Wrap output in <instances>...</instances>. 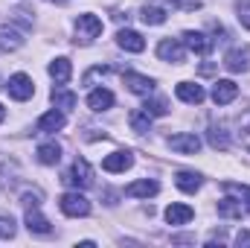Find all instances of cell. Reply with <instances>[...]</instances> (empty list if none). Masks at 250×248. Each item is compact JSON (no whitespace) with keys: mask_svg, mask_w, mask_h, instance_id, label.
<instances>
[{"mask_svg":"<svg viewBox=\"0 0 250 248\" xmlns=\"http://www.w3.org/2000/svg\"><path fill=\"white\" fill-rule=\"evenodd\" d=\"M108 70H111V67H93V70H90V73H84V79H82V82H84V85H90V82H93V79H96V76H105V73H108Z\"/></svg>","mask_w":250,"mask_h":248,"instance_id":"d6a6232c","label":"cell"},{"mask_svg":"<svg viewBox=\"0 0 250 248\" xmlns=\"http://www.w3.org/2000/svg\"><path fill=\"white\" fill-rule=\"evenodd\" d=\"M239 21L250 29V3H239Z\"/></svg>","mask_w":250,"mask_h":248,"instance_id":"836d02e7","label":"cell"},{"mask_svg":"<svg viewBox=\"0 0 250 248\" xmlns=\"http://www.w3.org/2000/svg\"><path fill=\"white\" fill-rule=\"evenodd\" d=\"M23 207H26V228H29V234L47 237V234L53 231V225L41 216V210H38V196L26 193V196H23Z\"/></svg>","mask_w":250,"mask_h":248,"instance_id":"6da1fadb","label":"cell"},{"mask_svg":"<svg viewBox=\"0 0 250 248\" xmlns=\"http://www.w3.org/2000/svg\"><path fill=\"white\" fill-rule=\"evenodd\" d=\"M3 120H6V108L0 105V123H3Z\"/></svg>","mask_w":250,"mask_h":248,"instance_id":"d590c367","label":"cell"},{"mask_svg":"<svg viewBox=\"0 0 250 248\" xmlns=\"http://www.w3.org/2000/svg\"><path fill=\"white\" fill-rule=\"evenodd\" d=\"M157 193H160V184L151 178H143V181H134V184L125 187V196H131V198H151Z\"/></svg>","mask_w":250,"mask_h":248,"instance_id":"2e32d148","label":"cell"},{"mask_svg":"<svg viewBox=\"0 0 250 248\" xmlns=\"http://www.w3.org/2000/svg\"><path fill=\"white\" fill-rule=\"evenodd\" d=\"M224 67L230 73H245L250 67V50L248 47H233L227 56H224Z\"/></svg>","mask_w":250,"mask_h":248,"instance_id":"30bf717a","label":"cell"},{"mask_svg":"<svg viewBox=\"0 0 250 248\" xmlns=\"http://www.w3.org/2000/svg\"><path fill=\"white\" fill-rule=\"evenodd\" d=\"M12 237H15V219L0 216V240H12Z\"/></svg>","mask_w":250,"mask_h":248,"instance_id":"4dcf8cb0","label":"cell"},{"mask_svg":"<svg viewBox=\"0 0 250 248\" xmlns=\"http://www.w3.org/2000/svg\"><path fill=\"white\" fill-rule=\"evenodd\" d=\"M123 82L128 85L131 94H140V97H148V94L154 91V79H148V76H143V73H134V70H125Z\"/></svg>","mask_w":250,"mask_h":248,"instance_id":"52a82bcc","label":"cell"},{"mask_svg":"<svg viewBox=\"0 0 250 248\" xmlns=\"http://www.w3.org/2000/svg\"><path fill=\"white\" fill-rule=\"evenodd\" d=\"M192 216H195V210L189 204H169L166 207V222L169 225H187V222H192Z\"/></svg>","mask_w":250,"mask_h":248,"instance_id":"e0dca14e","label":"cell"},{"mask_svg":"<svg viewBox=\"0 0 250 248\" xmlns=\"http://www.w3.org/2000/svg\"><path fill=\"white\" fill-rule=\"evenodd\" d=\"M175 184H178V190H184V193H198L204 181H201V175H198V173L181 170V173H175Z\"/></svg>","mask_w":250,"mask_h":248,"instance_id":"d6986e66","label":"cell"},{"mask_svg":"<svg viewBox=\"0 0 250 248\" xmlns=\"http://www.w3.org/2000/svg\"><path fill=\"white\" fill-rule=\"evenodd\" d=\"M64 184L76 187V190L90 187V184H93V170H90V164H87L84 158H76V161H73V167L64 173Z\"/></svg>","mask_w":250,"mask_h":248,"instance_id":"3957f363","label":"cell"},{"mask_svg":"<svg viewBox=\"0 0 250 248\" xmlns=\"http://www.w3.org/2000/svg\"><path fill=\"white\" fill-rule=\"evenodd\" d=\"M181 41H184V47L192 50L195 56H207V53H209V47H212V41H209L204 32H195V29H187Z\"/></svg>","mask_w":250,"mask_h":248,"instance_id":"8fae6325","label":"cell"},{"mask_svg":"<svg viewBox=\"0 0 250 248\" xmlns=\"http://www.w3.org/2000/svg\"><path fill=\"white\" fill-rule=\"evenodd\" d=\"M64 128V111H47V114H41L38 117V131H44V134H50V131H59Z\"/></svg>","mask_w":250,"mask_h":248,"instance_id":"ac0fdd59","label":"cell"},{"mask_svg":"<svg viewBox=\"0 0 250 248\" xmlns=\"http://www.w3.org/2000/svg\"><path fill=\"white\" fill-rule=\"evenodd\" d=\"M236 243H239V246H250V234L248 231H242V234L236 237Z\"/></svg>","mask_w":250,"mask_h":248,"instance_id":"e575fe53","label":"cell"},{"mask_svg":"<svg viewBox=\"0 0 250 248\" xmlns=\"http://www.w3.org/2000/svg\"><path fill=\"white\" fill-rule=\"evenodd\" d=\"M111 105H114V94H111L108 88H96V91L87 94V108H90V111L102 114V111H108Z\"/></svg>","mask_w":250,"mask_h":248,"instance_id":"9a60e30c","label":"cell"},{"mask_svg":"<svg viewBox=\"0 0 250 248\" xmlns=\"http://www.w3.org/2000/svg\"><path fill=\"white\" fill-rule=\"evenodd\" d=\"M38 161H41L44 167H56V164L62 161V146H59V143H41V146H38Z\"/></svg>","mask_w":250,"mask_h":248,"instance_id":"44dd1931","label":"cell"},{"mask_svg":"<svg viewBox=\"0 0 250 248\" xmlns=\"http://www.w3.org/2000/svg\"><path fill=\"white\" fill-rule=\"evenodd\" d=\"M242 213H245V204L239 201V198H221L218 201V216H224V219H242Z\"/></svg>","mask_w":250,"mask_h":248,"instance_id":"7402d4cb","label":"cell"},{"mask_svg":"<svg viewBox=\"0 0 250 248\" xmlns=\"http://www.w3.org/2000/svg\"><path fill=\"white\" fill-rule=\"evenodd\" d=\"M50 76L59 82V85H64V82H70V76H73V64H70V59H53L50 62Z\"/></svg>","mask_w":250,"mask_h":248,"instance_id":"ffe728a7","label":"cell"},{"mask_svg":"<svg viewBox=\"0 0 250 248\" xmlns=\"http://www.w3.org/2000/svg\"><path fill=\"white\" fill-rule=\"evenodd\" d=\"M157 56H160L163 62L184 64L187 62V47H184V41H178V38H163V41L157 44Z\"/></svg>","mask_w":250,"mask_h":248,"instance_id":"8992f818","label":"cell"},{"mask_svg":"<svg viewBox=\"0 0 250 248\" xmlns=\"http://www.w3.org/2000/svg\"><path fill=\"white\" fill-rule=\"evenodd\" d=\"M50 99H53V102H56V108H62V111L76 108V94H73V91H67V88H62V85H56V88H53Z\"/></svg>","mask_w":250,"mask_h":248,"instance_id":"603a6c76","label":"cell"},{"mask_svg":"<svg viewBox=\"0 0 250 248\" xmlns=\"http://www.w3.org/2000/svg\"><path fill=\"white\" fill-rule=\"evenodd\" d=\"M6 91H9L12 99L26 102V99L35 94V82H32L26 73H15V76H9V82H6Z\"/></svg>","mask_w":250,"mask_h":248,"instance_id":"5b68a950","label":"cell"},{"mask_svg":"<svg viewBox=\"0 0 250 248\" xmlns=\"http://www.w3.org/2000/svg\"><path fill=\"white\" fill-rule=\"evenodd\" d=\"M131 164H134V155H131L128 149H117V152H111V155L102 161V170H105V173H125Z\"/></svg>","mask_w":250,"mask_h":248,"instance_id":"9c48e42d","label":"cell"},{"mask_svg":"<svg viewBox=\"0 0 250 248\" xmlns=\"http://www.w3.org/2000/svg\"><path fill=\"white\" fill-rule=\"evenodd\" d=\"M172 6H178L184 12H192V9H201V0H172Z\"/></svg>","mask_w":250,"mask_h":248,"instance_id":"1f68e13d","label":"cell"},{"mask_svg":"<svg viewBox=\"0 0 250 248\" xmlns=\"http://www.w3.org/2000/svg\"><path fill=\"white\" fill-rule=\"evenodd\" d=\"M209 143L215 146V149H227L230 146V140H227V134H224V128H209Z\"/></svg>","mask_w":250,"mask_h":248,"instance_id":"f1b7e54d","label":"cell"},{"mask_svg":"<svg viewBox=\"0 0 250 248\" xmlns=\"http://www.w3.org/2000/svg\"><path fill=\"white\" fill-rule=\"evenodd\" d=\"M239 137H242V143L250 149V111H245L239 117Z\"/></svg>","mask_w":250,"mask_h":248,"instance_id":"f546056e","label":"cell"},{"mask_svg":"<svg viewBox=\"0 0 250 248\" xmlns=\"http://www.w3.org/2000/svg\"><path fill=\"white\" fill-rule=\"evenodd\" d=\"M175 94H178V99L181 102H189V105H201L204 102V88L201 85H195V82H178L175 85Z\"/></svg>","mask_w":250,"mask_h":248,"instance_id":"7c38bea8","label":"cell"},{"mask_svg":"<svg viewBox=\"0 0 250 248\" xmlns=\"http://www.w3.org/2000/svg\"><path fill=\"white\" fill-rule=\"evenodd\" d=\"M143 111H146L148 117H166V114H169V108H166V102H163V99H146Z\"/></svg>","mask_w":250,"mask_h":248,"instance_id":"83f0119b","label":"cell"},{"mask_svg":"<svg viewBox=\"0 0 250 248\" xmlns=\"http://www.w3.org/2000/svg\"><path fill=\"white\" fill-rule=\"evenodd\" d=\"M131 128L137 131V134H146V131H151V117L140 108V111H134L131 114Z\"/></svg>","mask_w":250,"mask_h":248,"instance_id":"4316f807","label":"cell"},{"mask_svg":"<svg viewBox=\"0 0 250 248\" xmlns=\"http://www.w3.org/2000/svg\"><path fill=\"white\" fill-rule=\"evenodd\" d=\"M99 35H102V21H99L96 15L84 12V15H79V18H76V41L90 44V41H96Z\"/></svg>","mask_w":250,"mask_h":248,"instance_id":"7a4b0ae2","label":"cell"},{"mask_svg":"<svg viewBox=\"0 0 250 248\" xmlns=\"http://www.w3.org/2000/svg\"><path fill=\"white\" fill-rule=\"evenodd\" d=\"M59 207H62L64 216H73V219H79V216H87V213H90V201H87L79 190L64 193L62 198H59Z\"/></svg>","mask_w":250,"mask_h":248,"instance_id":"277c9868","label":"cell"},{"mask_svg":"<svg viewBox=\"0 0 250 248\" xmlns=\"http://www.w3.org/2000/svg\"><path fill=\"white\" fill-rule=\"evenodd\" d=\"M224 190H227V193H233V196L245 204V210L250 213V187L248 184H233V181H227V184H224Z\"/></svg>","mask_w":250,"mask_h":248,"instance_id":"484cf974","label":"cell"},{"mask_svg":"<svg viewBox=\"0 0 250 248\" xmlns=\"http://www.w3.org/2000/svg\"><path fill=\"white\" fill-rule=\"evenodd\" d=\"M140 18H143V24H148V26H160V24H166V12H163L160 6H143Z\"/></svg>","mask_w":250,"mask_h":248,"instance_id":"d4e9b609","label":"cell"},{"mask_svg":"<svg viewBox=\"0 0 250 248\" xmlns=\"http://www.w3.org/2000/svg\"><path fill=\"white\" fill-rule=\"evenodd\" d=\"M23 44V35L18 32V29H12V26H0V50H18Z\"/></svg>","mask_w":250,"mask_h":248,"instance_id":"cb8c5ba5","label":"cell"},{"mask_svg":"<svg viewBox=\"0 0 250 248\" xmlns=\"http://www.w3.org/2000/svg\"><path fill=\"white\" fill-rule=\"evenodd\" d=\"M169 146L181 155H198L201 149V137L198 134H172L169 137Z\"/></svg>","mask_w":250,"mask_h":248,"instance_id":"4fadbf2b","label":"cell"},{"mask_svg":"<svg viewBox=\"0 0 250 248\" xmlns=\"http://www.w3.org/2000/svg\"><path fill=\"white\" fill-rule=\"evenodd\" d=\"M117 44L123 47L125 53H143L146 50V38L134 29H120L117 32Z\"/></svg>","mask_w":250,"mask_h":248,"instance_id":"5bb4252c","label":"cell"},{"mask_svg":"<svg viewBox=\"0 0 250 248\" xmlns=\"http://www.w3.org/2000/svg\"><path fill=\"white\" fill-rule=\"evenodd\" d=\"M236 97H239V85H236V82L218 79V82L212 85V102H215V105H230Z\"/></svg>","mask_w":250,"mask_h":248,"instance_id":"ba28073f","label":"cell"}]
</instances>
